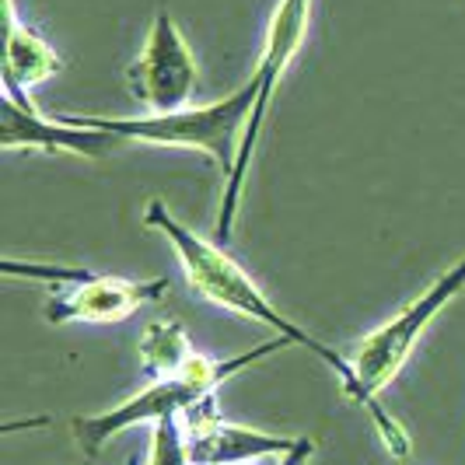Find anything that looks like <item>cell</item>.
Listing matches in <instances>:
<instances>
[{"label":"cell","mask_w":465,"mask_h":465,"mask_svg":"<svg viewBox=\"0 0 465 465\" xmlns=\"http://www.w3.org/2000/svg\"><path fill=\"white\" fill-rule=\"evenodd\" d=\"M140 221H143L147 232H158L164 242H168V249L175 252L183 273H186L189 287H193L203 302L217 304V308H224V312H234V315H242V319H252V322L270 329L273 336H283V340H291L294 347H302V350H308L312 357H319L329 371L340 378L343 396H347L350 402H357V406L368 413V420H371V427L378 430L381 444L389 448V455H392V459H410L413 441H410L406 427L381 406V399H371L364 392V385L357 381V371H353L350 357H343L340 350H332L329 343H322V340H315V336L304 332L298 322H291L277 304L262 294V287H259L256 280L249 277V273L228 256L224 245L200 238V234L193 232V228H186L179 217H172V210L164 207L162 200H151V203L143 207V217H140Z\"/></svg>","instance_id":"obj_1"},{"label":"cell","mask_w":465,"mask_h":465,"mask_svg":"<svg viewBox=\"0 0 465 465\" xmlns=\"http://www.w3.org/2000/svg\"><path fill=\"white\" fill-rule=\"evenodd\" d=\"M283 347H294V343L283 340V336H273V340L245 350L238 357H228V361H213L207 353H193V361L179 374L147 381L140 392L123 399L113 410H102V413H92V417H74V423H70L74 441L88 459H94L116 434L130 430V427H154V423H162L168 417H183L189 406H196L200 399L217 392L232 374L252 368L262 357H273Z\"/></svg>","instance_id":"obj_2"},{"label":"cell","mask_w":465,"mask_h":465,"mask_svg":"<svg viewBox=\"0 0 465 465\" xmlns=\"http://www.w3.org/2000/svg\"><path fill=\"white\" fill-rule=\"evenodd\" d=\"M256 109V81L249 77L232 94L207 102V105H189L179 113H143V116H74L64 113V123L81 130H102L123 137L126 143H151V147H183L200 151L217 162V168L228 175L238 158V147L245 137V126Z\"/></svg>","instance_id":"obj_3"},{"label":"cell","mask_w":465,"mask_h":465,"mask_svg":"<svg viewBox=\"0 0 465 465\" xmlns=\"http://www.w3.org/2000/svg\"><path fill=\"white\" fill-rule=\"evenodd\" d=\"M312 4H315V0H280L277 7H273V18H270L266 39H262L259 64H256V70H252V81H256V109H252V119H249V126H245V137H242V147H238L234 168L224 175V193H221V207H217V245H228V242H232L234 221H238V210H242V196H245V183H249L252 158H256L259 134H262V126H266L273 94H277V88H280V77L294 64L304 35H308Z\"/></svg>","instance_id":"obj_4"},{"label":"cell","mask_w":465,"mask_h":465,"mask_svg":"<svg viewBox=\"0 0 465 465\" xmlns=\"http://www.w3.org/2000/svg\"><path fill=\"white\" fill-rule=\"evenodd\" d=\"M465 291V256L448 266L441 277L434 280L423 294H417L406 304L399 315H392L389 322L368 332L364 340H357L350 350V364L357 371V381L364 385V392L371 399L381 396V389H389L399 378V371L406 368V361L413 357L420 336L427 332V326L441 315L448 304L455 302Z\"/></svg>","instance_id":"obj_5"},{"label":"cell","mask_w":465,"mask_h":465,"mask_svg":"<svg viewBox=\"0 0 465 465\" xmlns=\"http://www.w3.org/2000/svg\"><path fill=\"white\" fill-rule=\"evenodd\" d=\"M126 88L147 113H179L193 105L200 84V67L168 11H158L140 56L126 67Z\"/></svg>","instance_id":"obj_6"},{"label":"cell","mask_w":465,"mask_h":465,"mask_svg":"<svg viewBox=\"0 0 465 465\" xmlns=\"http://www.w3.org/2000/svg\"><path fill=\"white\" fill-rule=\"evenodd\" d=\"M168 291H172V283L164 277L126 280L92 273L88 280L56 287L43 304V315L49 326H74V322L109 326V322L130 319L143 304H158Z\"/></svg>","instance_id":"obj_7"},{"label":"cell","mask_w":465,"mask_h":465,"mask_svg":"<svg viewBox=\"0 0 465 465\" xmlns=\"http://www.w3.org/2000/svg\"><path fill=\"white\" fill-rule=\"evenodd\" d=\"M183 430H186L189 459L193 465H242L256 462V459H273L287 455L298 438H283V434H266L252 427H238L221 417L217 392L200 399L196 406H189L183 413Z\"/></svg>","instance_id":"obj_8"},{"label":"cell","mask_w":465,"mask_h":465,"mask_svg":"<svg viewBox=\"0 0 465 465\" xmlns=\"http://www.w3.org/2000/svg\"><path fill=\"white\" fill-rule=\"evenodd\" d=\"M126 140L102 134V130H81L64 119L39 116L35 105H18L15 98H0V147L4 151H43V154H77L88 162H102L116 154Z\"/></svg>","instance_id":"obj_9"},{"label":"cell","mask_w":465,"mask_h":465,"mask_svg":"<svg viewBox=\"0 0 465 465\" xmlns=\"http://www.w3.org/2000/svg\"><path fill=\"white\" fill-rule=\"evenodd\" d=\"M4 28H7V39H4V94L15 98L18 105H35L32 102V88H39L43 81L56 77L64 70L60 53L49 46L46 39L32 28V25L18 22L15 15V0H4Z\"/></svg>","instance_id":"obj_10"},{"label":"cell","mask_w":465,"mask_h":465,"mask_svg":"<svg viewBox=\"0 0 465 465\" xmlns=\"http://www.w3.org/2000/svg\"><path fill=\"white\" fill-rule=\"evenodd\" d=\"M140 368L151 381L158 378H172L186 368L193 361V343H189V332L179 319H154L147 322L140 332Z\"/></svg>","instance_id":"obj_11"},{"label":"cell","mask_w":465,"mask_h":465,"mask_svg":"<svg viewBox=\"0 0 465 465\" xmlns=\"http://www.w3.org/2000/svg\"><path fill=\"white\" fill-rule=\"evenodd\" d=\"M143 465H193L183 420L168 417L151 427V448H147V462Z\"/></svg>","instance_id":"obj_12"},{"label":"cell","mask_w":465,"mask_h":465,"mask_svg":"<svg viewBox=\"0 0 465 465\" xmlns=\"http://www.w3.org/2000/svg\"><path fill=\"white\" fill-rule=\"evenodd\" d=\"M315 451L312 438H298V444L287 451V455H273V459H256V462H242V465H304V459Z\"/></svg>","instance_id":"obj_13"},{"label":"cell","mask_w":465,"mask_h":465,"mask_svg":"<svg viewBox=\"0 0 465 465\" xmlns=\"http://www.w3.org/2000/svg\"><path fill=\"white\" fill-rule=\"evenodd\" d=\"M130 465H137V462H130Z\"/></svg>","instance_id":"obj_14"}]
</instances>
